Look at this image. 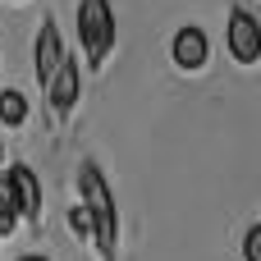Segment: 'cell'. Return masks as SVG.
<instances>
[{"label": "cell", "mask_w": 261, "mask_h": 261, "mask_svg": "<svg viewBox=\"0 0 261 261\" xmlns=\"http://www.w3.org/2000/svg\"><path fill=\"white\" fill-rule=\"evenodd\" d=\"M78 188H83V206H87L92 220H96V243H101V252L110 257V252H115V197H110V188H106V179H101L96 165H83V170H78Z\"/></svg>", "instance_id": "obj_1"}, {"label": "cell", "mask_w": 261, "mask_h": 261, "mask_svg": "<svg viewBox=\"0 0 261 261\" xmlns=\"http://www.w3.org/2000/svg\"><path fill=\"white\" fill-rule=\"evenodd\" d=\"M78 37H83L87 64H101L106 50L115 46V14L106 0H78Z\"/></svg>", "instance_id": "obj_2"}, {"label": "cell", "mask_w": 261, "mask_h": 261, "mask_svg": "<svg viewBox=\"0 0 261 261\" xmlns=\"http://www.w3.org/2000/svg\"><path fill=\"white\" fill-rule=\"evenodd\" d=\"M229 55L239 64H257L261 60V23L248 9H229Z\"/></svg>", "instance_id": "obj_3"}, {"label": "cell", "mask_w": 261, "mask_h": 261, "mask_svg": "<svg viewBox=\"0 0 261 261\" xmlns=\"http://www.w3.org/2000/svg\"><path fill=\"white\" fill-rule=\"evenodd\" d=\"M64 41H60V32H55V23H41V32H37V83H41V92L55 83V73L64 69Z\"/></svg>", "instance_id": "obj_4"}, {"label": "cell", "mask_w": 261, "mask_h": 261, "mask_svg": "<svg viewBox=\"0 0 261 261\" xmlns=\"http://www.w3.org/2000/svg\"><path fill=\"white\" fill-rule=\"evenodd\" d=\"M206 55H211V41H206L202 28H179L174 32V64L179 69H202Z\"/></svg>", "instance_id": "obj_5"}, {"label": "cell", "mask_w": 261, "mask_h": 261, "mask_svg": "<svg viewBox=\"0 0 261 261\" xmlns=\"http://www.w3.org/2000/svg\"><path fill=\"white\" fill-rule=\"evenodd\" d=\"M73 101H78V64H73V60H64V69H60V73H55V83L46 87V110L69 115V110H73Z\"/></svg>", "instance_id": "obj_6"}, {"label": "cell", "mask_w": 261, "mask_h": 261, "mask_svg": "<svg viewBox=\"0 0 261 261\" xmlns=\"http://www.w3.org/2000/svg\"><path fill=\"white\" fill-rule=\"evenodd\" d=\"M9 184H14V197H18V211H23V216H37V211H41V184H37V174H32L28 165H14Z\"/></svg>", "instance_id": "obj_7"}, {"label": "cell", "mask_w": 261, "mask_h": 261, "mask_svg": "<svg viewBox=\"0 0 261 261\" xmlns=\"http://www.w3.org/2000/svg\"><path fill=\"white\" fill-rule=\"evenodd\" d=\"M18 197H14V184H9V174H0V234H14V225H18Z\"/></svg>", "instance_id": "obj_8"}, {"label": "cell", "mask_w": 261, "mask_h": 261, "mask_svg": "<svg viewBox=\"0 0 261 261\" xmlns=\"http://www.w3.org/2000/svg\"><path fill=\"white\" fill-rule=\"evenodd\" d=\"M0 119L9 124V128H18L23 119H28V101H23V92H0Z\"/></svg>", "instance_id": "obj_9"}, {"label": "cell", "mask_w": 261, "mask_h": 261, "mask_svg": "<svg viewBox=\"0 0 261 261\" xmlns=\"http://www.w3.org/2000/svg\"><path fill=\"white\" fill-rule=\"evenodd\" d=\"M69 225H73V234H83V239H87V234H96V220H92V211H87V206H73V211H69Z\"/></svg>", "instance_id": "obj_10"}, {"label": "cell", "mask_w": 261, "mask_h": 261, "mask_svg": "<svg viewBox=\"0 0 261 261\" xmlns=\"http://www.w3.org/2000/svg\"><path fill=\"white\" fill-rule=\"evenodd\" d=\"M243 261H261V225L248 229V239H243Z\"/></svg>", "instance_id": "obj_11"}, {"label": "cell", "mask_w": 261, "mask_h": 261, "mask_svg": "<svg viewBox=\"0 0 261 261\" xmlns=\"http://www.w3.org/2000/svg\"><path fill=\"white\" fill-rule=\"evenodd\" d=\"M18 261H46V257H18Z\"/></svg>", "instance_id": "obj_12"}, {"label": "cell", "mask_w": 261, "mask_h": 261, "mask_svg": "<svg viewBox=\"0 0 261 261\" xmlns=\"http://www.w3.org/2000/svg\"><path fill=\"white\" fill-rule=\"evenodd\" d=\"M0 161H5V138H0Z\"/></svg>", "instance_id": "obj_13"}, {"label": "cell", "mask_w": 261, "mask_h": 261, "mask_svg": "<svg viewBox=\"0 0 261 261\" xmlns=\"http://www.w3.org/2000/svg\"><path fill=\"white\" fill-rule=\"evenodd\" d=\"M0 92H5V87H0Z\"/></svg>", "instance_id": "obj_14"}]
</instances>
